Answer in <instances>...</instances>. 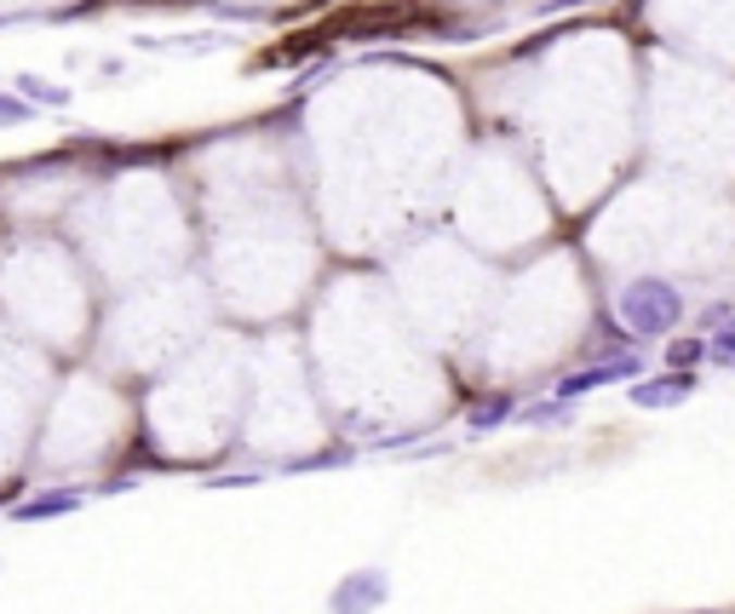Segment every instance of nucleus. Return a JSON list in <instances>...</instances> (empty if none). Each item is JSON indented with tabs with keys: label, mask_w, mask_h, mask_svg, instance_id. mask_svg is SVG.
<instances>
[{
	"label": "nucleus",
	"mask_w": 735,
	"mask_h": 614,
	"mask_svg": "<svg viewBox=\"0 0 735 614\" xmlns=\"http://www.w3.org/2000/svg\"><path fill=\"white\" fill-rule=\"evenodd\" d=\"M80 488H52V494H35L12 511V523H47V517H70V511H80Z\"/></svg>",
	"instance_id": "obj_4"
},
{
	"label": "nucleus",
	"mask_w": 735,
	"mask_h": 614,
	"mask_svg": "<svg viewBox=\"0 0 735 614\" xmlns=\"http://www.w3.org/2000/svg\"><path fill=\"white\" fill-rule=\"evenodd\" d=\"M17 92L35 98V104H70V87H58V80H40V75H24V80H17Z\"/></svg>",
	"instance_id": "obj_8"
},
{
	"label": "nucleus",
	"mask_w": 735,
	"mask_h": 614,
	"mask_svg": "<svg viewBox=\"0 0 735 614\" xmlns=\"http://www.w3.org/2000/svg\"><path fill=\"white\" fill-rule=\"evenodd\" d=\"M632 408H678L696 397V367H672L661 379H632Z\"/></svg>",
	"instance_id": "obj_3"
},
{
	"label": "nucleus",
	"mask_w": 735,
	"mask_h": 614,
	"mask_svg": "<svg viewBox=\"0 0 735 614\" xmlns=\"http://www.w3.org/2000/svg\"><path fill=\"white\" fill-rule=\"evenodd\" d=\"M385 598H391L385 568H357V575H345L334 586V614H374Z\"/></svg>",
	"instance_id": "obj_2"
},
{
	"label": "nucleus",
	"mask_w": 735,
	"mask_h": 614,
	"mask_svg": "<svg viewBox=\"0 0 735 614\" xmlns=\"http://www.w3.org/2000/svg\"><path fill=\"white\" fill-rule=\"evenodd\" d=\"M551 40H558V29H546V35H535V40H523V47H518V58L528 64V58H540V52L551 47Z\"/></svg>",
	"instance_id": "obj_14"
},
{
	"label": "nucleus",
	"mask_w": 735,
	"mask_h": 614,
	"mask_svg": "<svg viewBox=\"0 0 735 614\" xmlns=\"http://www.w3.org/2000/svg\"><path fill=\"white\" fill-rule=\"evenodd\" d=\"M730 316H735V304H730V299H712L707 311H701V334H712V327H724Z\"/></svg>",
	"instance_id": "obj_13"
},
{
	"label": "nucleus",
	"mask_w": 735,
	"mask_h": 614,
	"mask_svg": "<svg viewBox=\"0 0 735 614\" xmlns=\"http://www.w3.org/2000/svg\"><path fill=\"white\" fill-rule=\"evenodd\" d=\"M512 414H518V397L495 391V397H477V402H472V414H465V425H472V431H495V425H506Z\"/></svg>",
	"instance_id": "obj_5"
},
{
	"label": "nucleus",
	"mask_w": 735,
	"mask_h": 614,
	"mask_svg": "<svg viewBox=\"0 0 735 614\" xmlns=\"http://www.w3.org/2000/svg\"><path fill=\"white\" fill-rule=\"evenodd\" d=\"M311 52H334V47H328V35H294L288 47H276L259 70H294L299 58H311Z\"/></svg>",
	"instance_id": "obj_6"
},
{
	"label": "nucleus",
	"mask_w": 735,
	"mask_h": 614,
	"mask_svg": "<svg viewBox=\"0 0 735 614\" xmlns=\"http://www.w3.org/2000/svg\"><path fill=\"white\" fill-rule=\"evenodd\" d=\"M357 454L351 448H322V454H311V460H294L288 471H322V465H351Z\"/></svg>",
	"instance_id": "obj_12"
},
{
	"label": "nucleus",
	"mask_w": 735,
	"mask_h": 614,
	"mask_svg": "<svg viewBox=\"0 0 735 614\" xmlns=\"http://www.w3.org/2000/svg\"><path fill=\"white\" fill-rule=\"evenodd\" d=\"M707 362H712V367H735V316L707 334Z\"/></svg>",
	"instance_id": "obj_7"
},
{
	"label": "nucleus",
	"mask_w": 735,
	"mask_h": 614,
	"mask_svg": "<svg viewBox=\"0 0 735 614\" xmlns=\"http://www.w3.org/2000/svg\"><path fill=\"white\" fill-rule=\"evenodd\" d=\"M569 7H591V0H546L540 12H569Z\"/></svg>",
	"instance_id": "obj_15"
},
{
	"label": "nucleus",
	"mask_w": 735,
	"mask_h": 614,
	"mask_svg": "<svg viewBox=\"0 0 735 614\" xmlns=\"http://www.w3.org/2000/svg\"><path fill=\"white\" fill-rule=\"evenodd\" d=\"M615 311L638 339H667L672 327L684 322V293L661 276H644V281H632V288H621Z\"/></svg>",
	"instance_id": "obj_1"
},
{
	"label": "nucleus",
	"mask_w": 735,
	"mask_h": 614,
	"mask_svg": "<svg viewBox=\"0 0 735 614\" xmlns=\"http://www.w3.org/2000/svg\"><path fill=\"white\" fill-rule=\"evenodd\" d=\"M569 408H575V402H563V397L535 402V408H523V425H563V419H569Z\"/></svg>",
	"instance_id": "obj_10"
},
{
	"label": "nucleus",
	"mask_w": 735,
	"mask_h": 614,
	"mask_svg": "<svg viewBox=\"0 0 735 614\" xmlns=\"http://www.w3.org/2000/svg\"><path fill=\"white\" fill-rule=\"evenodd\" d=\"M24 121H35V104H24V98L0 92V127H24Z\"/></svg>",
	"instance_id": "obj_11"
},
{
	"label": "nucleus",
	"mask_w": 735,
	"mask_h": 614,
	"mask_svg": "<svg viewBox=\"0 0 735 614\" xmlns=\"http://www.w3.org/2000/svg\"><path fill=\"white\" fill-rule=\"evenodd\" d=\"M707 362V339H672L667 344V367H696Z\"/></svg>",
	"instance_id": "obj_9"
}]
</instances>
